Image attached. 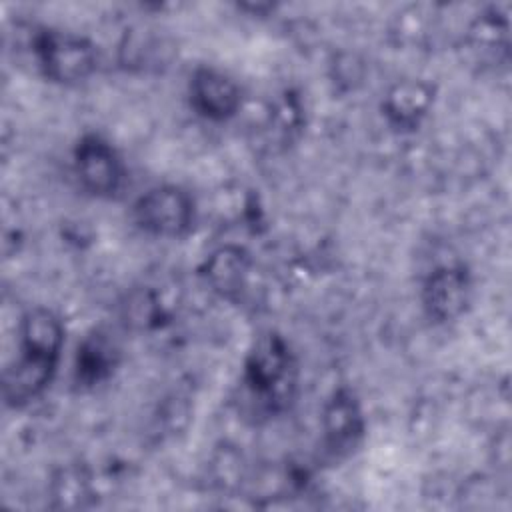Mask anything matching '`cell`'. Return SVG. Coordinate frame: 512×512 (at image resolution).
<instances>
[{
	"label": "cell",
	"instance_id": "4fadbf2b",
	"mask_svg": "<svg viewBox=\"0 0 512 512\" xmlns=\"http://www.w3.org/2000/svg\"><path fill=\"white\" fill-rule=\"evenodd\" d=\"M470 40L478 48L508 50V18L496 8L480 14L470 26Z\"/></svg>",
	"mask_w": 512,
	"mask_h": 512
},
{
	"label": "cell",
	"instance_id": "ba28073f",
	"mask_svg": "<svg viewBox=\"0 0 512 512\" xmlns=\"http://www.w3.org/2000/svg\"><path fill=\"white\" fill-rule=\"evenodd\" d=\"M188 96L196 114L212 122L230 120L242 106L240 86L226 72L212 66H198L192 72Z\"/></svg>",
	"mask_w": 512,
	"mask_h": 512
},
{
	"label": "cell",
	"instance_id": "7c38bea8",
	"mask_svg": "<svg viewBox=\"0 0 512 512\" xmlns=\"http://www.w3.org/2000/svg\"><path fill=\"white\" fill-rule=\"evenodd\" d=\"M50 498L54 508H84L90 504V476L82 466H66L56 472L50 482Z\"/></svg>",
	"mask_w": 512,
	"mask_h": 512
},
{
	"label": "cell",
	"instance_id": "277c9868",
	"mask_svg": "<svg viewBox=\"0 0 512 512\" xmlns=\"http://www.w3.org/2000/svg\"><path fill=\"white\" fill-rule=\"evenodd\" d=\"M138 228L156 238H182L194 224V200L176 184L146 190L132 206Z\"/></svg>",
	"mask_w": 512,
	"mask_h": 512
},
{
	"label": "cell",
	"instance_id": "30bf717a",
	"mask_svg": "<svg viewBox=\"0 0 512 512\" xmlns=\"http://www.w3.org/2000/svg\"><path fill=\"white\" fill-rule=\"evenodd\" d=\"M250 270V254L240 246L228 244L220 246L206 258L202 266V276L216 294L228 300H236L246 288Z\"/></svg>",
	"mask_w": 512,
	"mask_h": 512
},
{
	"label": "cell",
	"instance_id": "6da1fadb",
	"mask_svg": "<svg viewBox=\"0 0 512 512\" xmlns=\"http://www.w3.org/2000/svg\"><path fill=\"white\" fill-rule=\"evenodd\" d=\"M62 346L64 326L52 310L36 306L22 316L18 356L2 378V396L10 408H22L44 394L56 376Z\"/></svg>",
	"mask_w": 512,
	"mask_h": 512
},
{
	"label": "cell",
	"instance_id": "3957f363",
	"mask_svg": "<svg viewBox=\"0 0 512 512\" xmlns=\"http://www.w3.org/2000/svg\"><path fill=\"white\" fill-rule=\"evenodd\" d=\"M32 54L40 72L50 82L66 86L88 80L100 64L98 46H94V42L80 34L52 28L36 32Z\"/></svg>",
	"mask_w": 512,
	"mask_h": 512
},
{
	"label": "cell",
	"instance_id": "5b68a950",
	"mask_svg": "<svg viewBox=\"0 0 512 512\" xmlns=\"http://www.w3.org/2000/svg\"><path fill=\"white\" fill-rule=\"evenodd\" d=\"M72 164L78 184L94 198H112L124 186V162L116 148L98 134H84L78 140Z\"/></svg>",
	"mask_w": 512,
	"mask_h": 512
},
{
	"label": "cell",
	"instance_id": "9c48e42d",
	"mask_svg": "<svg viewBox=\"0 0 512 512\" xmlns=\"http://www.w3.org/2000/svg\"><path fill=\"white\" fill-rule=\"evenodd\" d=\"M434 104V86L420 78L394 82L382 100V114L400 132L416 130Z\"/></svg>",
	"mask_w": 512,
	"mask_h": 512
},
{
	"label": "cell",
	"instance_id": "52a82bcc",
	"mask_svg": "<svg viewBox=\"0 0 512 512\" xmlns=\"http://www.w3.org/2000/svg\"><path fill=\"white\" fill-rule=\"evenodd\" d=\"M366 430L362 406L356 394L342 386L332 392L322 410V446L334 460L350 456Z\"/></svg>",
	"mask_w": 512,
	"mask_h": 512
},
{
	"label": "cell",
	"instance_id": "8fae6325",
	"mask_svg": "<svg viewBox=\"0 0 512 512\" xmlns=\"http://www.w3.org/2000/svg\"><path fill=\"white\" fill-rule=\"evenodd\" d=\"M118 362V350L106 334H92L78 348L76 356V382L82 386H94L106 380Z\"/></svg>",
	"mask_w": 512,
	"mask_h": 512
},
{
	"label": "cell",
	"instance_id": "8992f818",
	"mask_svg": "<svg viewBox=\"0 0 512 512\" xmlns=\"http://www.w3.org/2000/svg\"><path fill=\"white\" fill-rule=\"evenodd\" d=\"M472 292V274L464 264L438 266L422 284V308L438 324L452 322L466 312Z\"/></svg>",
	"mask_w": 512,
	"mask_h": 512
},
{
	"label": "cell",
	"instance_id": "7a4b0ae2",
	"mask_svg": "<svg viewBox=\"0 0 512 512\" xmlns=\"http://www.w3.org/2000/svg\"><path fill=\"white\" fill-rule=\"evenodd\" d=\"M244 384L250 400L268 414L284 412L296 394L298 366L288 342L276 334H262L244 362Z\"/></svg>",
	"mask_w": 512,
	"mask_h": 512
}]
</instances>
